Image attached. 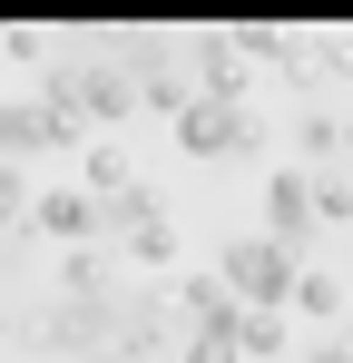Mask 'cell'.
Instances as JSON below:
<instances>
[{"instance_id":"obj_4","label":"cell","mask_w":353,"mask_h":363,"mask_svg":"<svg viewBox=\"0 0 353 363\" xmlns=\"http://www.w3.org/2000/svg\"><path fill=\"white\" fill-rule=\"evenodd\" d=\"M265 236L285 245V255H304V245H314V167H275V177H265Z\"/></svg>"},{"instance_id":"obj_12","label":"cell","mask_w":353,"mask_h":363,"mask_svg":"<svg viewBox=\"0 0 353 363\" xmlns=\"http://www.w3.org/2000/svg\"><path fill=\"white\" fill-rule=\"evenodd\" d=\"M186 363H245L235 334H186Z\"/></svg>"},{"instance_id":"obj_9","label":"cell","mask_w":353,"mask_h":363,"mask_svg":"<svg viewBox=\"0 0 353 363\" xmlns=\"http://www.w3.org/2000/svg\"><path fill=\"white\" fill-rule=\"evenodd\" d=\"M324 226H353V177L344 167H314V236Z\"/></svg>"},{"instance_id":"obj_3","label":"cell","mask_w":353,"mask_h":363,"mask_svg":"<svg viewBox=\"0 0 353 363\" xmlns=\"http://www.w3.org/2000/svg\"><path fill=\"white\" fill-rule=\"evenodd\" d=\"M99 226H118L138 265H176V216H167V196H147V186H128L118 206H99Z\"/></svg>"},{"instance_id":"obj_7","label":"cell","mask_w":353,"mask_h":363,"mask_svg":"<svg viewBox=\"0 0 353 363\" xmlns=\"http://www.w3.org/2000/svg\"><path fill=\"white\" fill-rule=\"evenodd\" d=\"M294 147H304L294 167H334V157H344V118H334V108H304V128H294Z\"/></svg>"},{"instance_id":"obj_8","label":"cell","mask_w":353,"mask_h":363,"mask_svg":"<svg viewBox=\"0 0 353 363\" xmlns=\"http://www.w3.org/2000/svg\"><path fill=\"white\" fill-rule=\"evenodd\" d=\"M79 167H89V206H118V196H128V186H138V167H128V157H118V147H89V157H79Z\"/></svg>"},{"instance_id":"obj_5","label":"cell","mask_w":353,"mask_h":363,"mask_svg":"<svg viewBox=\"0 0 353 363\" xmlns=\"http://www.w3.org/2000/svg\"><path fill=\"white\" fill-rule=\"evenodd\" d=\"M196 99H235L245 108V50H235V30H196Z\"/></svg>"},{"instance_id":"obj_13","label":"cell","mask_w":353,"mask_h":363,"mask_svg":"<svg viewBox=\"0 0 353 363\" xmlns=\"http://www.w3.org/2000/svg\"><path fill=\"white\" fill-rule=\"evenodd\" d=\"M20 206H30V177H20V167H0V216H20Z\"/></svg>"},{"instance_id":"obj_10","label":"cell","mask_w":353,"mask_h":363,"mask_svg":"<svg viewBox=\"0 0 353 363\" xmlns=\"http://www.w3.org/2000/svg\"><path fill=\"white\" fill-rule=\"evenodd\" d=\"M40 226L50 236H99V206L89 196H40Z\"/></svg>"},{"instance_id":"obj_14","label":"cell","mask_w":353,"mask_h":363,"mask_svg":"<svg viewBox=\"0 0 353 363\" xmlns=\"http://www.w3.org/2000/svg\"><path fill=\"white\" fill-rule=\"evenodd\" d=\"M89 363H128V354H89Z\"/></svg>"},{"instance_id":"obj_15","label":"cell","mask_w":353,"mask_h":363,"mask_svg":"<svg viewBox=\"0 0 353 363\" xmlns=\"http://www.w3.org/2000/svg\"><path fill=\"white\" fill-rule=\"evenodd\" d=\"M344 147H353V118H344Z\"/></svg>"},{"instance_id":"obj_2","label":"cell","mask_w":353,"mask_h":363,"mask_svg":"<svg viewBox=\"0 0 353 363\" xmlns=\"http://www.w3.org/2000/svg\"><path fill=\"white\" fill-rule=\"evenodd\" d=\"M275 128L255 118V108H235V99H186L176 108V147L186 157H255Z\"/></svg>"},{"instance_id":"obj_6","label":"cell","mask_w":353,"mask_h":363,"mask_svg":"<svg viewBox=\"0 0 353 363\" xmlns=\"http://www.w3.org/2000/svg\"><path fill=\"white\" fill-rule=\"evenodd\" d=\"M285 314H314V324L334 334V324H344V275H334V265H304L294 295H285Z\"/></svg>"},{"instance_id":"obj_1","label":"cell","mask_w":353,"mask_h":363,"mask_svg":"<svg viewBox=\"0 0 353 363\" xmlns=\"http://www.w3.org/2000/svg\"><path fill=\"white\" fill-rule=\"evenodd\" d=\"M294 275H304V255H285L275 236H235V245H226V265H216V285H226L245 314H285Z\"/></svg>"},{"instance_id":"obj_11","label":"cell","mask_w":353,"mask_h":363,"mask_svg":"<svg viewBox=\"0 0 353 363\" xmlns=\"http://www.w3.org/2000/svg\"><path fill=\"white\" fill-rule=\"evenodd\" d=\"M235 344H245V363L285 354V314H235Z\"/></svg>"}]
</instances>
